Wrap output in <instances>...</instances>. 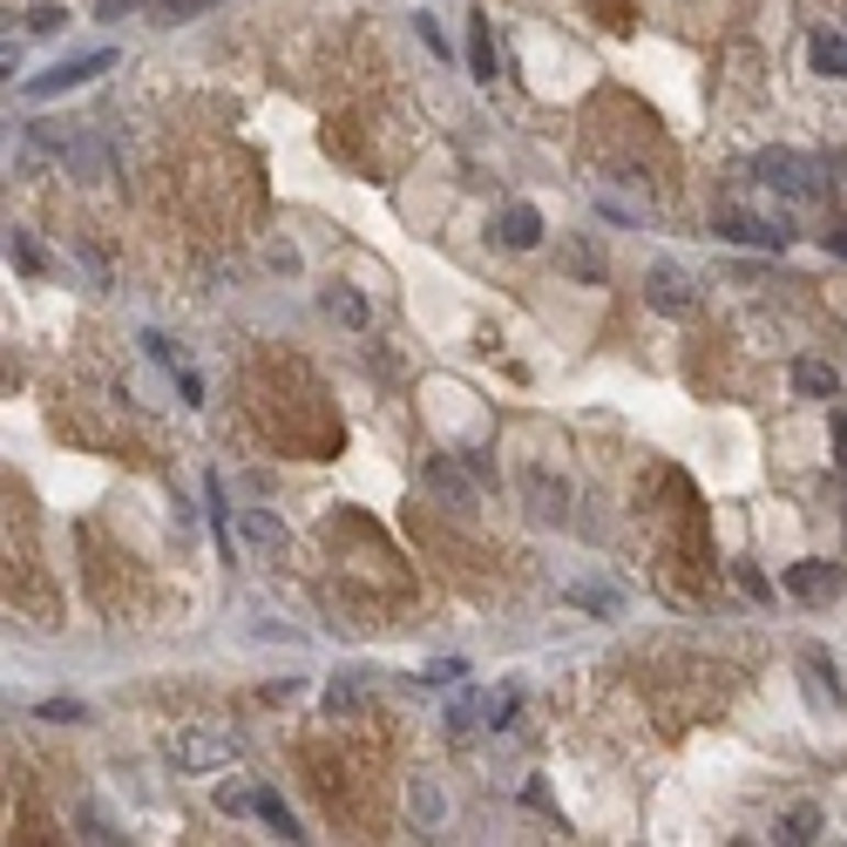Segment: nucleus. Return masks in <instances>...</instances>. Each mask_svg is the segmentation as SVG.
Listing matches in <instances>:
<instances>
[{
    "label": "nucleus",
    "mask_w": 847,
    "mask_h": 847,
    "mask_svg": "<svg viewBox=\"0 0 847 847\" xmlns=\"http://www.w3.org/2000/svg\"><path fill=\"white\" fill-rule=\"evenodd\" d=\"M718 237H733V245H753V252H780L793 224L787 218H753V211H718Z\"/></svg>",
    "instance_id": "obj_4"
},
{
    "label": "nucleus",
    "mask_w": 847,
    "mask_h": 847,
    "mask_svg": "<svg viewBox=\"0 0 847 847\" xmlns=\"http://www.w3.org/2000/svg\"><path fill=\"white\" fill-rule=\"evenodd\" d=\"M258 814H265V821H271V827H278V834H286V840H305V834H299V821H292V806H286V800H278V793H271V787H265V793H258Z\"/></svg>",
    "instance_id": "obj_17"
},
{
    "label": "nucleus",
    "mask_w": 847,
    "mask_h": 847,
    "mask_svg": "<svg viewBox=\"0 0 847 847\" xmlns=\"http://www.w3.org/2000/svg\"><path fill=\"white\" fill-rule=\"evenodd\" d=\"M42 718H55V725H75V718H89V705H82V699H48V705H42Z\"/></svg>",
    "instance_id": "obj_23"
},
{
    "label": "nucleus",
    "mask_w": 847,
    "mask_h": 847,
    "mask_svg": "<svg viewBox=\"0 0 847 847\" xmlns=\"http://www.w3.org/2000/svg\"><path fill=\"white\" fill-rule=\"evenodd\" d=\"M793 387H800L806 400H834V393H840V374L827 367V359H793Z\"/></svg>",
    "instance_id": "obj_11"
},
{
    "label": "nucleus",
    "mask_w": 847,
    "mask_h": 847,
    "mask_svg": "<svg viewBox=\"0 0 847 847\" xmlns=\"http://www.w3.org/2000/svg\"><path fill=\"white\" fill-rule=\"evenodd\" d=\"M27 27H34V34H62V27H68V14H62V8H34V14H27Z\"/></svg>",
    "instance_id": "obj_25"
},
{
    "label": "nucleus",
    "mask_w": 847,
    "mask_h": 847,
    "mask_svg": "<svg viewBox=\"0 0 847 847\" xmlns=\"http://www.w3.org/2000/svg\"><path fill=\"white\" fill-rule=\"evenodd\" d=\"M570 603H583V611H597V617H617L624 611V590L617 583H577Z\"/></svg>",
    "instance_id": "obj_15"
},
{
    "label": "nucleus",
    "mask_w": 847,
    "mask_h": 847,
    "mask_svg": "<svg viewBox=\"0 0 847 847\" xmlns=\"http://www.w3.org/2000/svg\"><path fill=\"white\" fill-rule=\"evenodd\" d=\"M414 27H421V42H427V48H434V55H441V62H448V34H441V27H434V21H421V14H414Z\"/></svg>",
    "instance_id": "obj_29"
},
{
    "label": "nucleus",
    "mask_w": 847,
    "mask_h": 847,
    "mask_svg": "<svg viewBox=\"0 0 847 847\" xmlns=\"http://www.w3.org/2000/svg\"><path fill=\"white\" fill-rule=\"evenodd\" d=\"M237 759H245V739L237 733H183L170 746L177 773H218V766H237Z\"/></svg>",
    "instance_id": "obj_1"
},
{
    "label": "nucleus",
    "mask_w": 847,
    "mask_h": 847,
    "mask_svg": "<svg viewBox=\"0 0 847 847\" xmlns=\"http://www.w3.org/2000/svg\"><path fill=\"white\" fill-rule=\"evenodd\" d=\"M515 705H522V699H515V684H502V692L489 699V718H495V725H509V718H515Z\"/></svg>",
    "instance_id": "obj_28"
},
{
    "label": "nucleus",
    "mask_w": 847,
    "mask_h": 847,
    "mask_svg": "<svg viewBox=\"0 0 847 847\" xmlns=\"http://www.w3.org/2000/svg\"><path fill=\"white\" fill-rule=\"evenodd\" d=\"M522 495H530V509H536L543 522H556V515H562V502H570V489H562V481H549L543 468L522 475Z\"/></svg>",
    "instance_id": "obj_10"
},
{
    "label": "nucleus",
    "mask_w": 847,
    "mask_h": 847,
    "mask_svg": "<svg viewBox=\"0 0 847 847\" xmlns=\"http://www.w3.org/2000/svg\"><path fill=\"white\" fill-rule=\"evenodd\" d=\"M481 712H489V705H481V699H468V692H455V699H448V712H441V733H448V739H468Z\"/></svg>",
    "instance_id": "obj_14"
},
{
    "label": "nucleus",
    "mask_w": 847,
    "mask_h": 847,
    "mask_svg": "<svg viewBox=\"0 0 847 847\" xmlns=\"http://www.w3.org/2000/svg\"><path fill=\"white\" fill-rule=\"evenodd\" d=\"M326 312L339 319V326H353V333L367 326V299H359L353 286H333V292H326Z\"/></svg>",
    "instance_id": "obj_16"
},
{
    "label": "nucleus",
    "mask_w": 847,
    "mask_h": 847,
    "mask_svg": "<svg viewBox=\"0 0 847 847\" xmlns=\"http://www.w3.org/2000/svg\"><path fill=\"white\" fill-rule=\"evenodd\" d=\"M787 590H793L800 603H821V597L840 590V570H834V562H793V570H787Z\"/></svg>",
    "instance_id": "obj_7"
},
{
    "label": "nucleus",
    "mask_w": 847,
    "mask_h": 847,
    "mask_svg": "<svg viewBox=\"0 0 847 847\" xmlns=\"http://www.w3.org/2000/svg\"><path fill=\"white\" fill-rule=\"evenodd\" d=\"M8 258H14L21 271H48V258H42V245H34V237H27V231H14V237H8Z\"/></svg>",
    "instance_id": "obj_20"
},
{
    "label": "nucleus",
    "mask_w": 847,
    "mask_h": 847,
    "mask_svg": "<svg viewBox=\"0 0 847 847\" xmlns=\"http://www.w3.org/2000/svg\"><path fill=\"white\" fill-rule=\"evenodd\" d=\"M461 678H468V665H461V658H434V665L421 671V684H461Z\"/></svg>",
    "instance_id": "obj_22"
},
{
    "label": "nucleus",
    "mask_w": 847,
    "mask_h": 847,
    "mask_svg": "<svg viewBox=\"0 0 847 847\" xmlns=\"http://www.w3.org/2000/svg\"><path fill=\"white\" fill-rule=\"evenodd\" d=\"M644 299H651L665 319H684L699 305V292H692V278H684L678 265H651V278H644Z\"/></svg>",
    "instance_id": "obj_5"
},
{
    "label": "nucleus",
    "mask_w": 847,
    "mask_h": 847,
    "mask_svg": "<svg viewBox=\"0 0 847 847\" xmlns=\"http://www.w3.org/2000/svg\"><path fill=\"white\" fill-rule=\"evenodd\" d=\"M495 245H509V252H530V245H543V218H536L530 204H509V211L495 218Z\"/></svg>",
    "instance_id": "obj_6"
},
{
    "label": "nucleus",
    "mask_w": 847,
    "mask_h": 847,
    "mask_svg": "<svg viewBox=\"0 0 847 847\" xmlns=\"http://www.w3.org/2000/svg\"><path fill=\"white\" fill-rule=\"evenodd\" d=\"M130 8H136V0H102V8H96V14H102V21H123Z\"/></svg>",
    "instance_id": "obj_32"
},
{
    "label": "nucleus",
    "mask_w": 847,
    "mask_h": 847,
    "mask_svg": "<svg viewBox=\"0 0 847 847\" xmlns=\"http://www.w3.org/2000/svg\"><path fill=\"white\" fill-rule=\"evenodd\" d=\"M211 8H224V0H149L156 21H190V14H211Z\"/></svg>",
    "instance_id": "obj_18"
},
{
    "label": "nucleus",
    "mask_w": 847,
    "mask_h": 847,
    "mask_svg": "<svg viewBox=\"0 0 847 847\" xmlns=\"http://www.w3.org/2000/svg\"><path fill=\"white\" fill-rule=\"evenodd\" d=\"M353 705H359L353 684H333V692H326V712H353Z\"/></svg>",
    "instance_id": "obj_31"
},
{
    "label": "nucleus",
    "mask_w": 847,
    "mask_h": 847,
    "mask_svg": "<svg viewBox=\"0 0 847 847\" xmlns=\"http://www.w3.org/2000/svg\"><path fill=\"white\" fill-rule=\"evenodd\" d=\"M753 177L766 190H780V197H814L821 190V170L806 164V156H793V149H759L753 156Z\"/></svg>",
    "instance_id": "obj_2"
},
{
    "label": "nucleus",
    "mask_w": 847,
    "mask_h": 847,
    "mask_svg": "<svg viewBox=\"0 0 847 847\" xmlns=\"http://www.w3.org/2000/svg\"><path fill=\"white\" fill-rule=\"evenodd\" d=\"M237 530H245V543H252V549H265V556H286V522H278V515L245 509V515H237Z\"/></svg>",
    "instance_id": "obj_8"
},
{
    "label": "nucleus",
    "mask_w": 847,
    "mask_h": 847,
    "mask_svg": "<svg viewBox=\"0 0 847 847\" xmlns=\"http://www.w3.org/2000/svg\"><path fill=\"white\" fill-rule=\"evenodd\" d=\"M414 821H421V827L441 821V787H434V780H414Z\"/></svg>",
    "instance_id": "obj_21"
},
{
    "label": "nucleus",
    "mask_w": 847,
    "mask_h": 847,
    "mask_svg": "<svg viewBox=\"0 0 847 847\" xmlns=\"http://www.w3.org/2000/svg\"><path fill=\"white\" fill-rule=\"evenodd\" d=\"M427 489L448 502V509H475V489H468V475L455 461H427Z\"/></svg>",
    "instance_id": "obj_9"
},
{
    "label": "nucleus",
    "mask_w": 847,
    "mask_h": 847,
    "mask_svg": "<svg viewBox=\"0 0 847 847\" xmlns=\"http://www.w3.org/2000/svg\"><path fill=\"white\" fill-rule=\"evenodd\" d=\"M109 62H115L109 48H89V55H68V62H55L48 75H34V82H27L21 96H27V102H48V96H68V89H82V82H96V75H102Z\"/></svg>",
    "instance_id": "obj_3"
},
{
    "label": "nucleus",
    "mask_w": 847,
    "mask_h": 847,
    "mask_svg": "<svg viewBox=\"0 0 847 847\" xmlns=\"http://www.w3.org/2000/svg\"><path fill=\"white\" fill-rule=\"evenodd\" d=\"M143 353L156 359V367H177V346H170L164 333H143Z\"/></svg>",
    "instance_id": "obj_27"
},
{
    "label": "nucleus",
    "mask_w": 847,
    "mask_h": 847,
    "mask_svg": "<svg viewBox=\"0 0 847 847\" xmlns=\"http://www.w3.org/2000/svg\"><path fill=\"white\" fill-rule=\"evenodd\" d=\"M806 62H814V75L834 82V75H847V42L840 34H814V42H806Z\"/></svg>",
    "instance_id": "obj_13"
},
{
    "label": "nucleus",
    "mask_w": 847,
    "mask_h": 847,
    "mask_svg": "<svg viewBox=\"0 0 847 847\" xmlns=\"http://www.w3.org/2000/svg\"><path fill=\"white\" fill-rule=\"evenodd\" d=\"M468 68L481 75V82H495V34H489V21H468Z\"/></svg>",
    "instance_id": "obj_12"
},
{
    "label": "nucleus",
    "mask_w": 847,
    "mask_h": 847,
    "mask_svg": "<svg viewBox=\"0 0 847 847\" xmlns=\"http://www.w3.org/2000/svg\"><path fill=\"white\" fill-rule=\"evenodd\" d=\"M739 590H746L753 603H773V583H766V577L753 570V562H739Z\"/></svg>",
    "instance_id": "obj_24"
},
{
    "label": "nucleus",
    "mask_w": 847,
    "mask_h": 847,
    "mask_svg": "<svg viewBox=\"0 0 847 847\" xmlns=\"http://www.w3.org/2000/svg\"><path fill=\"white\" fill-rule=\"evenodd\" d=\"M177 393H183V408H204V380L197 374H177Z\"/></svg>",
    "instance_id": "obj_30"
},
{
    "label": "nucleus",
    "mask_w": 847,
    "mask_h": 847,
    "mask_svg": "<svg viewBox=\"0 0 847 847\" xmlns=\"http://www.w3.org/2000/svg\"><path fill=\"white\" fill-rule=\"evenodd\" d=\"M814 834H821V806H793L780 827V840H814Z\"/></svg>",
    "instance_id": "obj_19"
},
{
    "label": "nucleus",
    "mask_w": 847,
    "mask_h": 847,
    "mask_svg": "<svg viewBox=\"0 0 847 847\" xmlns=\"http://www.w3.org/2000/svg\"><path fill=\"white\" fill-rule=\"evenodd\" d=\"M75 827H82V840H115V834H109V821L96 814V806H82V814H75Z\"/></svg>",
    "instance_id": "obj_26"
},
{
    "label": "nucleus",
    "mask_w": 847,
    "mask_h": 847,
    "mask_svg": "<svg viewBox=\"0 0 847 847\" xmlns=\"http://www.w3.org/2000/svg\"><path fill=\"white\" fill-rule=\"evenodd\" d=\"M827 245H834V252H840V258H847V231H834V237H827Z\"/></svg>",
    "instance_id": "obj_33"
}]
</instances>
